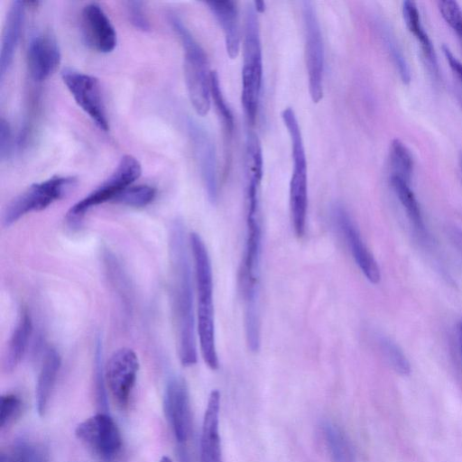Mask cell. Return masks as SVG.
I'll list each match as a JSON object with an SVG mask.
<instances>
[{
	"instance_id": "obj_24",
	"label": "cell",
	"mask_w": 462,
	"mask_h": 462,
	"mask_svg": "<svg viewBox=\"0 0 462 462\" xmlns=\"http://www.w3.org/2000/svg\"><path fill=\"white\" fill-rule=\"evenodd\" d=\"M390 184L404 208L406 215L412 224L415 232L424 239H428V233L422 217L419 202L410 188V183L395 176H390Z\"/></svg>"
},
{
	"instance_id": "obj_6",
	"label": "cell",
	"mask_w": 462,
	"mask_h": 462,
	"mask_svg": "<svg viewBox=\"0 0 462 462\" xmlns=\"http://www.w3.org/2000/svg\"><path fill=\"white\" fill-rule=\"evenodd\" d=\"M282 118L290 136L293 170L290 181V209L295 235L301 237L306 230L308 210V167L300 127L294 110L286 107Z\"/></svg>"
},
{
	"instance_id": "obj_36",
	"label": "cell",
	"mask_w": 462,
	"mask_h": 462,
	"mask_svg": "<svg viewBox=\"0 0 462 462\" xmlns=\"http://www.w3.org/2000/svg\"><path fill=\"white\" fill-rule=\"evenodd\" d=\"M443 54L448 63V66L457 80V85L462 89V63L453 55L447 46H442Z\"/></svg>"
},
{
	"instance_id": "obj_11",
	"label": "cell",
	"mask_w": 462,
	"mask_h": 462,
	"mask_svg": "<svg viewBox=\"0 0 462 462\" xmlns=\"http://www.w3.org/2000/svg\"><path fill=\"white\" fill-rule=\"evenodd\" d=\"M138 370V356L129 347H121L115 351L106 363V383L113 401L121 409L128 406Z\"/></svg>"
},
{
	"instance_id": "obj_21",
	"label": "cell",
	"mask_w": 462,
	"mask_h": 462,
	"mask_svg": "<svg viewBox=\"0 0 462 462\" xmlns=\"http://www.w3.org/2000/svg\"><path fill=\"white\" fill-rule=\"evenodd\" d=\"M60 364L61 359L57 350L49 348L44 356L35 389L37 411L41 416L47 411Z\"/></svg>"
},
{
	"instance_id": "obj_39",
	"label": "cell",
	"mask_w": 462,
	"mask_h": 462,
	"mask_svg": "<svg viewBox=\"0 0 462 462\" xmlns=\"http://www.w3.org/2000/svg\"><path fill=\"white\" fill-rule=\"evenodd\" d=\"M457 330L458 348H459V353H460L461 361H462V319L458 322Z\"/></svg>"
},
{
	"instance_id": "obj_34",
	"label": "cell",
	"mask_w": 462,
	"mask_h": 462,
	"mask_svg": "<svg viewBox=\"0 0 462 462\" xmlns=\"http://www.w3.org/2000/svg\"><path fill=\"white\" fill-rule=\"evenodd\" d=\"M20 447L25 462H49V456L45 448L38 444L20 441Z\"/></svg>"
},
{
	"instance_id": "obj_30",
	"label": "cell",
	"mask_w": 462,
	"mask_h": 462,
	"mask_svg": "<svg viewBox=\"0 0 462 462\" xmlns=\"http://www.w3.org/2000/svg\"><path fill=\"white\" fill-rule=\"evenodd\" d=\"M23 403L21 398L14 393L1 396L0 427L2 430L13 424L21 415Z\"/></svg>"
},
{
	"instance_id": "obj_9",
	"label": "cell",
	"mask_w": 462,
	"mask_h": 462,
	"mask_svg": "<svg viewBox=\"0 0 462 462\" xmlns=\"http://www.w3.org/2000/svg\"><path fill=\"white\" fill-rule=\"evenodd\" d=\"M302 17L309 92L311 100L319 103L323 97L325 51L320 24L312 2L302 3Z\"/></svg>"
},
{
	"instance_id": "obj_5",
	"label": "cell",
	"mask_w": 462,
	"mask_h": 462,
	"mask_svg": "<svg viewBox=\"0 0 462 462\" xmlns=\"http://www.w3.org/2000/svg\"><path fill=\"white\" fill-rule=\"evenodd\" d=\"M257 14L254 5H248L243 42L241 100L251 125L254 124L258 114L263 81V54Z\"/></svg>"
},
{
	"instance_id": "obj_8",
	"label": "cell",
	"mask_w": 462,
	"mask_h": 462,
	"mask_svg": "<svg viewBox=\"0 0 462 462\" xmlns=\"http://www.w3.org/2000/svg\"><path fill=\"white\" fill-rule=\"evenodd\" d=\"M75 182L73 177L53 176L32 184L7 205L3 216L4 226L7 227L28 213L46 208L66 196Z\"/></svg>"
},
{
	"instance_id": "obj_23",
	"label": "cell",
	"mask_w": 462,
	"mask_h": 462,
	"mask_svg": "<svg viewBox=\"0 0 462 462\" xmlns=\"http://www.w3.org/2000/svg\"><path fill=\"white\" fill-rule=\"evenodd\" d=\"M32 333V321L27 310H23L14 328L5 357V369L13 371L23 359Z\"/></svg>"
},
{
	"instance_id": "obj_33",
	"label": "cell",
	"mask_w": 462,
	"mask_h": 462,
	"mask_svg": "<svg viewBox=\"0 0 462 462\" xmlns=\"http://www.w3.org/2000/svg\"><path fill=\"white\" fill-rule=\"evenodd\" d=\"M127 14L131 23L141 31H148L150 29L149 21L143 8L141 1L126 2Z\"/></svg>"
},
{
	"instance_id": "obj_42",
	"label": "cell",
	"mask_w": 462,
	"mask_h": 462,
	"mask_svg": "<svg viewBox=\"0 0 462 462\" xmlns=\"http://www.w3.org/2000/svg\"><path fill=\"white\" fill-rule=\"evenodd\" d=\"M459 165H460L459 167H460V171H461V174H462V155L459 159Z\"/></svg>"
},
{
	"instance_id": "obj_7",
	"label": "cell",
	"mask_w": 462,
	"mask_h": 462,
	"mask_svg": "<svg viewBox=\"0 0 462 462\" xmlns=\"http://www.w3.org/2000/svg\"><path fill=\"white\" fill-rule=\"evenodd\" d=\"M142 173L139 161L132 155L121 158L114 171L96 189L75 203L67 212L66 218L76 224L92 208L112 200L124 189L130 187Z\"/></svg>"
},
{
	"instance_id": "obj_37",
	"label": "cell",
	"mask_w": 462,
	"mask_h": 462,
	"mask_svg": "<svg viewBox=\"0 0 462 462\" xmlns=\"http://www.w3.org/2000/svg\"><path fill=\"white\" fill-rule=\"evenodd\" d=\"M0 462H25L23 454L18 444H16L11 451L2 453Z\"/></svg>"
},
{
	"instance_id": "obj_29",
	"label": "cell",
	"mask_w": 462,
	"mask_h": 462,
	"mask_svg": "<svg viewBox=\"0 0 462 462\" xmlns=\"http://www.w3.org/2000/svg\"><path fill=\"white\" fill-rule=\"evenodd\" d=\"M379 346L383 356L391 367L401 375H408L411 372L410 363L402 350L392 339L381 337Z\"/></svg>"
},
{
	"instance_id": "obj_41",
	"label": "cell",
	"mask_w": 462,
	"mask_h": 462,
	"mask_svg": "<svg viewBox=\"0 0 462 462\" xmlns=\"http://www.w3.org/2000/svg\"><path fill=\"white\" fill-rule=\"evenodd\" d=\"M160 462H171V459L169 457H167V456H163L161 458Z\"/></svg>"
},
{
	"instance_id": "obj_14",
	"label": "cell",
	"mask_w": 462,
	"mask_h": 462,
	"mask_svg": "<svg viewBox=\"0 0 462 462\" xmlns=\"http://www.w3.org/2000/svg\"><path fill=\"white\" fill-rule=\"evenodd\" d=\"M332 217L363 274L371 283H378L381 279L379 266L348 212L341 205H335Z\"/></svg>"
},
{
	"instance_id": "obj_19",
	"label": "cell",
	"mask_w": 462,
	"mask_h": 462,
	"mask_svg": "<svg viewBox=\"0 0 462 462\" xmlns=\"http://www.w3.org/2000/svg\"><path fill=\"white\" fill-rule=\"evenodd\" d=\"M220 393L217 390L210 393L204 414L200 439L201 462H222L218 415Z\"/></svg>"
},
{
	"instance_id": "obj_22",
	"label": "cell",
	"mask_w": 462,
	"mask_h": 462,
	"mask_svg": "<svg viewBox=\"0 0 462 462\" xmlns=\"http://www.w3.org/2000/svg\"><path fill=\"white\" fill-rule=\"evenodd\" d=\"M402 17L408 31L413 35L420 44L422 55L427 65L435 76L438 75V62L432 42L425 32L420 21L417 5L412 1L402 3Z\"/></svg>"
},
{
	"instance_id": "obj_4",
	"label": "cell",
	"mask_w": 462,
	"mask_h": 462,
	"mask_svg": "<svg viewBox=\"0 0 462 462\" xmlns=\"http://www.w3.org/2000/svg\"><path fill=\"white\" fill-rule=\"evenodd\" d=\"M169 23L181 42L184 51V78L190 103L201 116L208 114L211 102L210 74L207 54L186 25L174 14Z\"/></svg>"
},
{
	"instance_id": "obj_28",
	"label": "cell",
	"mask_w": 462,
	"mask_h": 462,
	"mask_svg": "<svg viewBox=\"0 0 462 462\" xmlns=\"http://www.w3.org/2000/svg\"><path fill=\"white\" fill-rule=\"evenodd\" d=\"M156 196V189L149 185L130 186L119 193L113 201L133 208L149 205Z\"/></svg>"
},
{
	"instance_id": "obj_26",
	"label": "cell",
	"mask_w": 462,
	"mask_h": 462,
	"mask_svg": "<svg viewBox=\"0 0 462 462\" xmlns=\"http://www.w3.org/2000/svg\"><path fill=\"white\" fill-rule=\"evenodd\" d=\"M389 162L390 176L401 178L410 183L413 171V160L408 148L398 139L393 140L391 143Z\"/></svg>"
},
{
	"instance_id": "obj_3",
	"label": "cell",
	"mask_w": 462,
	"mask_h": 462,
	"mask_svg": "<svg viewBox=\"0 0 462 462\" xmlns=\"http://www.w3.org/2000/svg\"><path fill=\"white\" fill-rule=\"evenodd\" d=\"M189 245L194 261L198 296V335L204 362L212 370L218 368L215 340L213 305V278L208 249L197 233L189 236Z\"/></svg>"
},
{
	"instance_id": "obj_20",
	"label": "cell",
	"mask_w": 462,
	"mask_h": 462,
	"mask_svg": "<svg viewBox=\"0 0 462 462\" xmlns=\"http://www.w3.org/2000/svg\"><path fill=\"white\" fill-rule=\"evenodd\" d=\"M206 5L222 29L227 55L236 59L241 43L236 3L231 0H213L207 1Z\"/></svg>"
},
{
	"instance_id": "obj_10",
	"label": "cell",
	"mask_w": 462,
	"mask_h": 462,
	"mask_svg": "<svg viewBox=\"0 0 462 462\" xmlns=\"http://www.w3.org/2000/svg\"><path fill=\"white\" fill-rule=\"evenodd\" d=\"M75 434L95 456L105 461L115 459L122 448L120 430L107 413L99 412L80 422Z\"/></svg>"
},
{
	"instance_id": "obj_17",
	"label": "cell",
	"mask_w": 462,
	"mask_h": 462,
	"mask_svg": "<svg viewBox=\"0 0 462 462\" xmlns=\"http://www.w3.org/2000/svg\"><path fill=\"white\" fill-rule=\"evenodd\" d=\"M82 30L86 42L101 53H109L116 46V32L110 19L97 3L84 6L81 14Z\"/></svg>"
},
{
	"instance_id": "obj_16",
	"label": "cell",
	"mask_w": 462,
	"mask_h": 462,
	"mask_svg": "<svg viewBox=\"0 0 462 462\" xmlns=\"http://www.w3.org/2000/svg\"><path fill=\"white\" fill-rule=\"evenodd\" d=\"M61 60L55 37L49 32L32 35L27 47V65L32 79L41 82L56 71Z\"/></svg>"
},
{
	"instance_id": "obj_15",
	"label": "cell",
	"mask_w": 462,
	"mask_h": 462,
	"mask_svg": "<svg viewBox=\"0 0 462 462\" xmlns=\"http://www.w3.org/2000/svg\"><path fill=\"white\" fill-rule=\"evenodd\" d=\"M188 131L208 198L215 203L218 197V179L214 143L204 127L193 120L188 122Z\"/></svg>"
},
{
	"instance_id": "obj_12",
	"label": "cell",
	"mask_w": 462,
	"mask_h": 462,
	"mask_svg": "<svg viewBox=\"0 0 462 462\" xmlns=\"http://www.w3.org/2000/svg\"><path fill=\"white\" fill-rule=\"evenodd\" d=\"M61 79L78 106L103 131L109 129L98 79L91 75L65 69Z\"/></svg>"
},
{
	"instance_id": "obj_40",
	"label": "cell",
	"mask_w": 462,
	"mask_h": 462,
	"mask_svg": "<svg viewBox=\"0 0 462 462\" xmlns=\"http://www.w3.org/2000/svg\"><path fill=\"white\" fill-rule=\"evenodd\" d=\"M254 6L257 13H263L264 11V2L263 1H256L254 2Z\"/></svg>"
},
{
	"instance_id": "obj_27",
	"label": "cell",
	"mask_w": 462,
	"mask_h": 462,
	"mask_svg": "<svg viewBox=\"0 0 462 462\" xmlns=\"http://www.w3.org/2000/svg\"><path fill=\"white\" fill-rule=\"evenodd\" d=\"M210 87H211V99L213 100L214 106L216 107L217 114L220 119L222 124V127L225 133V137L226 140V145L229 143L232 134L234 132V116L227 106L226 99L223 96L219 78L216 71H211L210 74Z\"/></svg>"
},
{
	"instance_id": "obj_35",
	"label": "cell",
	"mask_w": 462,
	"mask_h": 462,
	"mask_svg": "<svg viewBox=\"0 0 462 462\" xmlns=\"http://www.w3.org/2000/svg\"><path fill=\"white\" fill-rule=\"evenodd\" d=\"M12 129L10 124L4 117L0 121V158L2 161L8 158L12 151Z\"/></svg>"
},
{
	"instance_id": "obj_1",
	"label": "cell",
	"mask_w": 462,
	"mask_h": 462,
	"mask_svg": "<svg viewBox=\"0 0 462 462\" xmlns=\"http://www.w3.org/2000/svg\"><path fill=\"white\" fill-rule=\"evenodd\" d=\"M170 260L172 273L173 306L178 329L179 356L184 366L198 361L193 286L185 228L180 219H175L170 230Z\"/></svg>"
},
{
	"instance_id": "obj_2",
	"label": "cell",
	"mask_w": 462,
	"mask_h": 462,
	"mask_svg": "<svg viewBox=\"0 0 462 462\" xmlns=\"http://www.w3.org/2000/svg\"><path fill=\"white\" fill-rule=\"evenodd\" d=\"M261 182L246 181L245 251L240 271V289L245 302L246 341L250 346L260 344L258 294L262 253V221L260 206Z\"/></svg>"
},
{
	"instance_id": "obj_38",
	"label": "cell",
	"mask_w": 462,
	"mask_h": 462,
	"mask_svg": "<svg viewBox=\"0 0 462 462\" xmlns=\"http://www.w3.org/2000/svg\"><path fill=\"white\" fill-rule=\"evenodd\" d=\"M448 233L451 243L462 255V229L457 226H451Z\"/></svg>"
},
{
	"instance_id": "obj_13",
	"label": "cell",
	"mask_w": 462,
	"mask_h": 462,
	"mask_svg": "<svg viewBox=\"0 0 462 462\" xmlns=\"http://www.w3.org/2000/svg\"><path fill=\"white\" fill-rule=\"evenodd\" d=\"M163 408L176 441L186 443L191 430V411L188 387L180 376H172L167 383Z\"/></svg>"
},
{
	"instance_id": "obj_25",
	"label": "cell",
	"mask_w": 462,
	"mask_h": 462,
	"mask_svg": "<svg viewBox=\"0 0 462 462\" xmlns=\"http://www.w3.org/2000/svg\"><path fill=\"white\" fill-rule=\"evenodd\" d=\"M322 431L333 462H356L353 446L338 426L333 422L325 421L322 424Z\"/></svg>"
},
{
	"instance_id": "obj_32",
	"label": "cell",
	"mask_w": 462,
	"mask_h": 462,
	"mask_svg": "<svg viewBox=\"0 0 462 462\" xmlns=\"http://www.w3.org/2000/svg\"><path fill=\"white\" fill-rule=\"evenodd\" d=\"M437 5L441 16L462 42V10L459 5L451 0L439 1Z\"/></svg>"
},
{
	"instance_id": "obj_18",
	"label": "cell",
	"mask_w": 462,
	"mask_h": 462,
	"mask_svg": "<svg viewBox=\"0 0 462 462\" xmlns=\"http://www.w3.org/2000/svg\"><path fill=\"white\" fill-rule=\"evenodd\" d=\"M25 1L11 3L4 26L0 51V80L3 81L13 62L24 23Z\"/></svg>"
},
{
	"instance_id": "obj_31",
	"label": "cell",
	"mask_w": 462,
	"mask_h": 462,
	"mask_svg": "<svg viewBox=\"0 0 462 462\" xmlns=\"http://www.w3.org/2000/svg\"><path fill=\"white\" fill-rule=\"evenodd\" d=\"M383 37L396 69L398 70L401 80L404 84H408L411 80V73L402 51L393 35L387 30H384V28Z\"/></svg>"
}]
</instances>
